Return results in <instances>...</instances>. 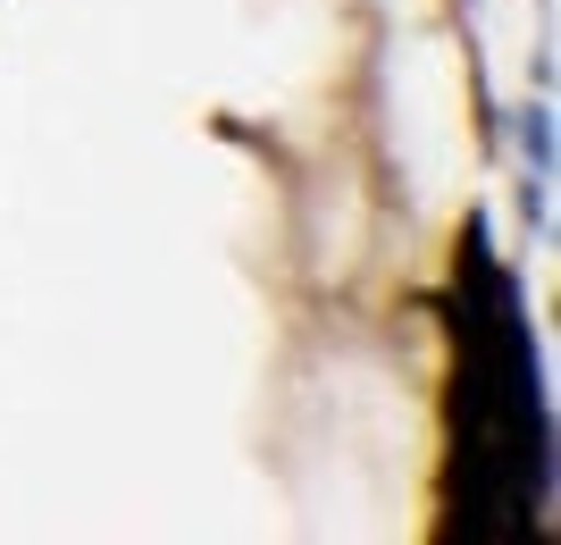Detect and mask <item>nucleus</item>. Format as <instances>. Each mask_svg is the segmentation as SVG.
<instances>
[{
    "label": "nucleus",
    "mask_w": 561,
    "mask_h": 545,
    "mask_svg": "<svg viewBox=\"0 0 561 545\" xmlns=\"http://www.w3.org/2000/svg\"><path fill=\"white\" fill-rule=\"evenodd\" d=\"M512 135H519V151H528V177H553V110H545V101H519Z\"/></svg>",
    "instance_id": "nucleus-1"
}]
</instances>
